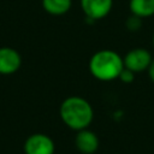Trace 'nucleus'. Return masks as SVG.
<instances>
[{
	"label": "nucleus",
	"mask_w": 154,
	"mask_h": 154,
	"mask_svg": "<svg viewBox=\"0 0 154 154\" xmlns=\"http://www.w3.org/2000/svg\"><path fill=\"white\" fill-rule=\"evenodd\" d=\"M141 20H142L141 17H138V16L131 13V16L126 19V24H125V25H126V28H128L129 30H131V31H137V30L141 28Z\"/></svg>",
	"instance_id": "nucleus-10"
},
{
	"label": "nucleus",
	"mask_w": 154,
	"mask_h": 154,
	"mask_svg": "<svg viewBox=\"0 0 154 154\" xmlns=\"http://www.w3.org/2000/svg\"><path fill=\"white\" fill-rule=\"evenodd\" d=\"M72 5V0H42V6L49 14L61 16L65 14Z\"/></svg>",
	"instance_id": "nucleus-9"
},
{
	"label": "nucleus",
	"mask_w": 154,
	"mask_h": 154,
	"mask_svg": "<svg viewBox=\"0 0 154 154\" xmlns=\"http://www.w3.org/2000/svg\"><path fill=\"white\" fill-rule=\"evenodd\" d=\"M55 146L53 140L45 134H34L25 140V154H54Z\"/></svg>",
	"instance_id": "nucleus-3"
},
{
	"label": "nucleus",
	"mask_w": 154,
	"mask_h": 154,
	"mask_svg": "<svg viewBox=\"0 0 154 154\" xmlns=\"http://www.w3.org/2000/svg\"><path fill=\"white\" fill-rule=\"evenodd\" d=\"M153 46H154V34H153Z\"/></svg>",
	"instance_id": "nucleus-13"
},
{
	"label": "nucleus",
	"mask_w": 154,
	"mask_h": 154,
	"mask_svg": "<svg viewBox=\"0 0 154 154\" xmlns=\"http://www.w3.org/2000/svg\"><path fill=\"white\" fill-rule=\"evenodd\" d=\"M59 114L64 124L76 131L87 129L94 118L91 105L81 96L66 97L60 105Z\"/></svg>",
	"instance_id": "nucleus-1"
},
{
	"label": "nucleus",
	"mask_w": 154,
	"mask_h": 154,
	"mask_svg": "<svg viewBox=\"0 0 154 154\" xmlns=\"http://www.w3.org/2000/svg\"><path fill=\"white\" fill-rule=\"evenodd\" d=\"M123 69V58L117 52L111 49H102L94 53L89 61L90 73L100 81L117 79Z\"/></svg>",
	"instance_id": "nucleus-2"
},
{
	"label": "nucleus",
	"mask_w": 154,
	"mask_h": 154,
	"mask_svg": "<svg viewBox=\"0 0 154 154\" xmlns=\"http://www.w3.org/2000/svg\"><path fill=\"white\" fill-rule=\"evenodd\" d=\"M22 65L20 54L11 47L0 48V75H12Z\"/></svg>",
	"instance_id": "nucleus-6"
},
{
	"label": "nucleus",
	"mask_w": 154,
	"mask_h": 154,
	"mask_svg": "<svg viewBox=\"0 0 154 154\" xmlns=\"http://www.w3.org/2000/svg\"><path fill=\"white\" fill-rule=\"evenodd\" d=\"M130 11L141 18L154 14V0H130Z\"/></svg>",
	"instance_id": "nucleus-8"
},
{
	"label": "nucleus",
	"mask_w": 154,
	"mask_h": 154,
	"mask_svg": "<svg viewBox=\"0 0 154 154\" xmlns=\"http://www.w3.org/2000/svg\"><path fill=\"white\" fill-rule=\"evenodd\" d=\"M113 5V0H81V7L89 20L105 18Z\"/></svg>",
	"instance_id": "nucleus-5"
},
{
	"label": "nucleus",
	"mask_w": 154,
	"mask_h": 154,
	"mask_svg": "<svg viewBox=\"0 0 154 154\" xmlns=\"http://www.w3.org/2000/svg\"><path fill=\"white\" fill-rule=\"evenodd\" d=\"M118 78H119L123 83H131V82L135 79V72L131 71V70H129V69H126V67L124 66V69L122 70V72H120V75H119Z\"/></svg>",
	"instance_id": "nucleus-11"
},
{
	"label": "nucleus",
	"mask_w": 154,
	"mask_h": 154,
	"mask_svg": "<svg viewBox=\"0 0 154 154\" xmlns=\"http://www.w3.org/2000/svg\"><path fill=\"white\" fill-rule=\"evenodd\" d=\"M148 75H149V78L152 79V82L154 83V59L152 60V63L149 64V66H148Z\"/></svg>",
	"instance_id": "nucleus-12"
},
{
	"label": "nucleus",
	"mask_w": 154,
	"mask_h": 154,
	"mask_svg": "<svg viewBox=\"0 0 154 154\" xmlns=\"http://www.w3.org/2000/svg\"><path fill=\"white\" fill-rule=\"evenodd\" d=\"M123 60H124V66L136 73V72H142L147 70L153 58H152V54L147 49L134 48L126 53Z\"/></svg>",
	"instance_id": "nucleus-4"
},
{
	"label": "nucleus",
	"mask_w": 154,
	"mask_h": 154,
	"mask_svg": "<svg viewBox=\"0 0 154 154\" xmlns=\"http://www.w3.org/2000/svg\"><path fill=\"white\" fill-rule=\"evenodd\" d=\"M75 143L77 149L83 153V154H93L99 148V137L96 136L95 132L83 129V130H78L76 138H75Z\"/></svg>",
	"instance_id": "nucleus-7"
}]
</instances>
